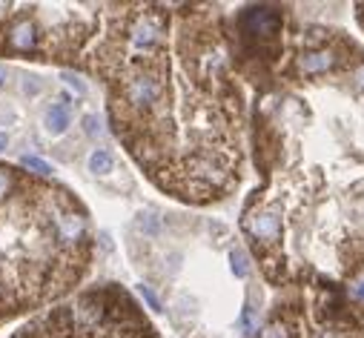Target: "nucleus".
Masks as SVG:
<instances>
[{"label":"nucleus","mask_w":364,"mask_h":338,"mask_svg":"<svg viewBox=\"0 0 364 338\" xmlns=\"http://www.w3.org/2000/svg\"><path fill=\"white\" fill-rule=\"evenodd\" d=\"M241 29L250 38H272L282 29V12L272 6H250L241 15Z\"/></svg>","instance_id":"nucleus-1"},{"label":"nucleus","mask_w":364,"mask_h":338,"mask_svg":"<svg viewBox=\"0 0 364 338\" xmlns=\"http://www.w3.org/2000/svg\"><path fill=\"white\" fill-rule=\"evenodd\" d=\"M124 95H127L129 107H135V109H149V107H155V104L161 101L164 87H161V80H158L155 75L144 72V75H135L132 80H127Z\"/></svg>","instance_id":"nucleus-2"},{"label":"nucleus","mask_w":364,"mask_h":338,"mask_svg":"<svg viewBox=\"0 0 364 338\" xmlns=\"http://www.w3.org/2000/svg\"><path fill=\"white\" fill-rule=\"evenodd\" d=\"M161 38V23L152 15H141L129 29V43L138 49H152Z\"/></svg>","instance_id":"nucleus-3"},{"label":"nucleus","mask_w":364,"mask_h":338,"mask_svg":"<svg viewBox=\"0 0 364 338\" xmlns=\"http://www.w3.org/2000/svg\"><path fill=\"white\" fill-rule=\"evenodd\" d=\"M104 312H107V304H104L98 295H83V298L75 304L72 318H75V324H80V327H95V324H101Z\"/></svg>","instance_id":"nucleus-4"},{"label":"nucleus","mask_w":364,"mask_h":338,"mask_svg":"<svg viewBox=\"0 0 364 338\" xmlns=\"http://www.w3.org/2000/svg\"><path fill=\"white\" fill-rule=\"evenodd\" d=\"M247 229L258 241H276L282 235V221L272 212H255L247 218Z\"/></svg>","instance_id":"nucleus-5"},{"label":"nucleus","mask_w":364,"mask_h":338,"mask_svg":"<svg viewBox=\"0 0 364 338\" xmlns=\"http://www.w3.org/2000/svg\"><path fill=\"white\" fill-rule=\"evenodd\" d=\"M6 40H9V46L18 49V52H29V49L38 46V29H35L29 21H18V23L9 29Z\"/></svg>","instance_id":"nucleus-6"},{"label":"nucleus","mask_w":364,"mask_h":338,"mask_svg":"<svg viewBox=\"0 0 364 338\" xmlns=\"http://www.w3.org/2000/svg\"><path fill=\"white\" fill-rule=\"evenodd\" d=\"M299 66H301V72H307V75H321V72H327V69L336 66V55L327 52V49H316V52L304 55V58L299 60Z\"/></svg>","instance_id":"nucleus-7"},{"label":"nucleus","mask_w":364,"mask_h":338,"mask_svg":"<svg viewBox=\"0 0 364 338\" xmlns=\"http://www.w3.org/2000/svg\"><path fill=\"white\" fill-rule=\"evenodd\" d=\"M83 229H86V224H83V218L75 215V212H66V215L58 218V235H60L66 244L80 241V238H83Z\"/></svg>","instance_id":"nucleus-8"},{"label":"nucleus","mask_w":364,"mask_h":338,"mask_svg":"<svg viewBox=\"0 0 364 338\" xmlns=\"http://www.w3.org/2000/svg\"><path fill=\"white\" fill-rule=\"evenodd\" d=\"M69 121H72L69 107L60 101V104H55V107L46 112L43 126H46V132H49V135H63V132H66V126H69Z\"/></svg>","instance_id":"nucleus-9"},{"label":"nucleus","mask_w":364,"mask_h":338,"mask_svg":"<svg viewBox=\"0 0 364 338\" xmlns=\"http://www.w3.org/2000/svg\"><path fill=\"white\" fill-rule=\"evenodd\" d=\"M112 166H115V158H112L109 149H95L92 155H89V173L107 175V173H112Z\"/></svg>","instance_id":"nucleus-10"},{"label":"nucleus","mask_w":364,"mask_h":338,"mask_svg":"<svg viewBox=\"0 0 364 338\" xmlns=\"http://www.w3.org/2000/svg\"><path fill=\"white\" fill-rule=\"evenodd\" d=\"M135 227H138V232H144V235H158L164 224H161L158 215H152V212H141L138 221H135Z\"/></svg>","instance_id":"nucleus-11"},{"label":"nucleus","mask_w":364,"mask_h":338,"mask_svg":"<svg viewBox=\"0 0 364 338\" xmlns=\"http://www.w3.org/2000/svg\"><path fill=\"white\" fill-rule=\"evenodd\" d=\"M230 264H232V273H235L238 278H247V276H250V258H247L244 249H232V252H230Z\"/></svg>","instance_id":"nucleus-12"},{"label":"nucleus","mask_w":364,"mask_h":338,"mask_svg":"<svg viewBox=\"0 0 364 338\" xmlns=\"http://www.w3.org/2000/svg\"><path fill=\"white\" fill-rule=\"evenodd\" d=\"M21 163H23V169H29V173H38V175H49L52 173V166L43 158H38V155H23Z\"/></svg>","instance_id":"nucleus-13"},{"label":"nucleus","mask_w":364,"mask_h":338,"mask_svg":"<svg viewBox=\"0 0 364 338\" xmlns=\"http://www.w3.org/2000/svg\"><path fill=\"white\" fill-rule=\"evenodd\" d=\"M21 92L29 95V98L41 95V92H43V80H41L38 75H23V77H21Z\"/></svg>","instance_id":"nucleus-14"},{"label":"nucleus","mask_w":364,"mask_h":338,"mask_svg":"<svg viewBox=\"0 0 364 338\" xmlns=\"http://www.w3.org/2000/svg\"><path fill=\"white\" fill-rule=\"evenodd\" d=\"M83 132H86L89 138H101V135H104L101 118H98V115H86V118H83Z\"/></svg>","instance_id":"nucleus-15"},{"label":"nucleus","mask_w":364,"mask_h":338,"mask_svg":"<svg viewBox=\"0 0 364 338\" xmlns=\"http://www.w3.org/2000/svg\"><path fill=\"white\" fill-rule=\"evenodd\" d=\"M261 338H290V329H287L284 324H269V327L261 332Z\"/></svg>","instance_id":"nucleus-16"},{"label":"nucleus","mask_w":364,"mask_h":338,"mask_svg":"<svg viewBox=\"0 0 364 338\" xmlns=\"http://www.w3.org/2000/svg\"><path fill=\"white\" fill-rule=\"evenodd\" d=\"M60 77H63V80H66V83H69V87H72V89H75V92H77V95H86V83H80V77H75V75H72V72H63V75H60Z\"/></svg>","instance_id":"nucleus-17"},{"label":"nucleus","mask_w":364,"mask_h":338,"mask_svg":"<svg viewBox=\"0 0 364 338\" xmlns=\"http://www.w3.org/2000/svg\"><path fill=\"white\" fill-rule=\"evenodd\" d=\"M138 290H141V295H144V301H146V304H149L152 310H161V301H158V295L152 293V287H146V284H141Z\"/></svg>","instance_id":"nucleus-18"},{"label":"nucleus","mask_w":364,"mask_h":338,"mask_svg":"<svg viewBox=\"0 0 364 338\" xmlns=\"http://www.w3.org/2000/svg\"><path fill=\"white\" fill-rule=\"evenodd\" d=\"M241 327H244V332H247V335L255 329V310H252V307H247V310H244V315H241Z\"/></svg>","instance_id":"nucleus-19"},{"label":"nucleus","mask_w":364,"mask_h":338,"mask_svg":"<svg viewBox=\"0 0 364 338\" xmlns=\"http://www.w3.org/2000/svg\"><path fill=\"white\" fill-rule=\"evenodd\" d=\"M9 190H12V175L6 173V169H0V201L9 195Z\"/></svg>","instance_id":"nucleus-20"},{"label":"nucleus","mask_w":364,"mask_h":338,"mask_svg":"<svg viewBox=\"0 0 364 338\" xmlns=\"http://www.w3.org/2000/svg\"><path fill=\"white\" fill-rule=\"evenodd\" d=\"M355 83H358V87L364 89V63H361V66L355 69Z\"/></svg>","instance_id":"nucleus-21"},{"label":"nucleus","mask_w":364,"mask_h":338,"mask_svg":"<svg viewBox=\"0 0 364 338\" xmlns=\"http://www.w3.org/2000/svg\"><path fill=\"white\" fill-rule=\"evenodd\" d=\"M6 77H9L6 66H0V89H4V87H6Z\"/></svg>","instance_id":"nucleus-22"},{"label":"nucleus","mask_w":364,"mask_h":338,"mask_svg":"<svg viewBox=\"0 0 364 338\" xmlns=\"http://www.w3.org/2000/svg\"><path fill=\"white\" fill-rule=\"evenodd\" d=\"M6 146H9V135H6V132H0V152H4Z\"/></svg>","instance_id":"nucleus-23"},{"label":"nucleus","mask_w":364,"mask_h":338,"mask_svg":"<svg viewBox=\"0 0 364 338\" xmlns=\"http://www.w3.org/2000/svg\"><path fill=\"white\" fill-rule=\"evenodd\" d=\"M355 295H358V298H364V281H361V284L355 287Z\"/></svg>","instance_id":"nucleus-24"}]
</instances>
